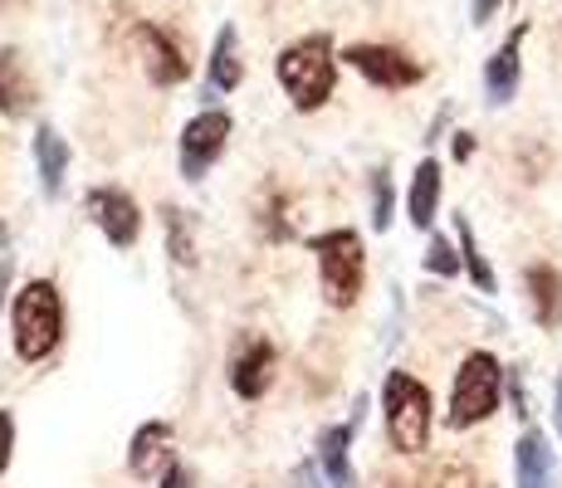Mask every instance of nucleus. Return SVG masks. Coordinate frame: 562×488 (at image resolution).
<instances>
[{"mask_svg": "<svg viewBox=\"0 0 562 488\" xmlns=\"http://www.w3.org/2000/svg\"><path fill=\"white\" fill-rule=\"evenodd\" d=\"M323 464H294V474H289V484L294 488H323V479H328V474H318Z\"/></svg>", "mask_w": 562, "mask_h": 488, "instance_id": "nucleus-28", "label": "nucleus"}, {"mask_svg": "<svg viewBox=\"0 0 562 488\" xmlns=\"http://www.w3.org/2000/svg\"><path fill=\"white\" fill-rule=\"evenodd\" d=\"M499 5H504V0H470V15H474V20H480V25H484V20H490L494 10H499Z\"/></svg>", "mask_w": 562, "mask_h": 488, "instance_id": "nucleus-31", "label": "nucleus"}, {"mask_svg": "<svg viewBox=\"0 0 562 488\" xmlns=\"http://www.w3.org/2000/svg\"><path fill=\"white\" fill-rule=\"evenodd\" d=\"M5 284H10V259H0V303H5Z\"/></svg>", "mask_w": 562, "mask_h": 488, "instance_id": "nucleus-33", "label": "nucleus"}, {"mask_svg": "<svg viewBox=\"0 0 562 488\" xmlns=\"http://www.w3.org/2000/svg\"><path fill=\"white\" fill-rule=\"evenodd\" d=\"M524 288H528V308H533L538 328H558L562 322V274L558 269L553 264H528Z\"/></svg>", "mask_w": 562, "mask_h": 488, "instance_id": "nucleus-16", "label": "nucleus"}, {"mask_svg": "<svg viewBox=\"0 0 562 488\" xmlns=\"http://www.w3.org/2000/svg\"><path fill=\"white\" fill-rule=\"evenodd\" d=\"M352 435H358L352 420L348 425H328L318 435V464L333 488H358V474H352Z\"/></svg>", "mask_w": 562, "mask_h": 488, "instance_id": "nucleus-15", "label": "nucleus"}, {"mask_svg": "<svg viewBox=\"0 0 562 488\" xmlns=\"http://www.w3.org/2000/svg\"><path fill=\"white\" fill-rule=\"evenodd\" d=\"M392 211H396V191L386 171H372V230H392Z\"/></svg>", "mask_w": 562, "mask_h": 488, "instance_id": "nucleus-23", "label": "nucleus"}, {"mask_svg": "<svg viewBox=\"0 0 562 488\" xmlns=\"http://www.w3.org/2000/svg\"><path fill=\"white\" fill-rule=\"evenodd\" d=\"M514 484L518 488H562L558 484V459L543 430H524L514 444Z\"/></svg>", "mask_w": 562, "mask_h": 488, "instance_id": "nucleus-10", "label": "nucleus"}, {"mask_svg": "<svg viewBox=\"0 0 562 488\" xmlns=\"http://www.w3.org/2000/svg\"><path fill=\"white\" fill-rule=\"evenodd\" d=\"M10 450H15V420L10 410H0V474L10 469Z\"/></svg>", "mask_w": 562, "mask_h": 488, "instance_id": "nucleus-26", "label": "nucleus"}, {"mask_svg": "<svg viewBox=\"0 0 562 488\" xmlns=\"http://www.w3.org/2000/svg\"><path fill=\"white\" fill-rule=\"evenodd\" d=\"M456 235H460V259H464V269H470L474 288L494 293V269H490V259L480 254V240H474V230H470V220H464V215H456Z\"/></svg>", "mask_w": 562, "mask_h": 488, "instance_id": "nucleus-20", "label": "nucleus"}, {"mask_svg": "<svg viewBox=\"0 0 562 488\" xmlns=\"http://www.w3.org/2000/svg\"><path fill=\"white\" fill-rule=\"evenodd\" d=\"M274 69H279L284 93L294 98V107L313 113V107H323L333 98V83H338V49H333L328 35H308L279 54Z\"/></svg>", "mask_w": 562, "mask_h": 488, "instance_id": "nucleus-2", "label": "nucleus"}, {"mask_svg": "<svg viewBox=\"0 0 562 488\" xmlns=\"http://www.w3.org/2000/svg\"><path fill=\"white\" fill-rule=\"evenodd\" d=\"M553 420H558V435H562V376H558V390H553Z\"/></svg>", "mask_w": 562, "mask_h": 488, "instance_id": "nucleus-32", "label": "nucleus"}, {"mask_svg": "<svg viewBox=\"0 0 562 488\" xmlns=\"http://www.w3.org/2000/svg\"><path fill=\"white\" fill-rule=\"evenodd\" d=\"M137 45H143L147 79H153L157 89H177V83L187 79V54H181V45L167 35V30H157V25H137Z\"/></svg>", "mask_w": 562, "mask_h": 488, "instance_id": "nucleus-11", "label": "nucleus"}, {"mask_svg": "<svg viewBox=\"0 0 562 488\" xmlns=\"http://www.w3.org/2000/svg\"><path fill=\"white\" fill-rule=\"evenodd\" d=\"M509 400H514V416L528 420V400H524V382H518V372H509Z\"/></svg>", "mask_w": 562, "mask_h": 488, "instance_id": "nucleus-29", "label": "nucleus"}, {"mask_svg": "<svg viewBox=\"0 0 562 488\" xmlns=\"http://www.w3.org/2000/svg\"><path fill=\"white\" fill-rule=\"evenodd\" d=\"M89 215H93V225L108 235V245L113 249H133L137 245V235H143V211H137V201L127 191H117V186H93L89 191Z\"/></svg>", "mask_w": 562, "mask_h": 488, "instance_id": "nucleus-8", "label": "nucleus"}, {"mask_svg": "<svg viewBox=\"0 0 562 488\" xmlns=\"http://www.w3.org/2000/svg\"><path fill=\"white\" fill-rule=\"evenodd\" d=\"M504 366L494 362L490 352H470L460 362V372H456V390H450V430H470V425H480V420H490L494 410H499V400H504Z\"/></svg>", "mask_w": 562, "mask_h": 488, "instance_id": "nucleus-5", "label": "nucleus"}, {"mask_svg": "<svg viewBox=\"0 0 562 488\" xmlns=\"http://www.w3.org/2000/svg\"><path fill=\"white\" fill-rule=\"evenodd\" d=\"M171 440H177V430L167 420H147L133 435V444H127V474L133 479H153L161 464H171Z\"/></svg>", "mask_w": 562, "mask_h": 488, "instance_id": "nucleus-13", "label": "nucleus"}, {"mask_svg": "<svg viewBox=\"0 0 562 488\" xmlns=\"http://www.w3.org/2000/svg\"><path fill=\"white\" fill-rule=\"evenodd\" d=\"M382 410H386V435H392L396 454H420L430 444V420H436L430 410H436V400L411 372H386Z\"/></svg>", "mask_w": 562, "mask_h": 488, "instance_id": "nucleus-3", "label": "nucleus"}, {"mask_svg": "<svg viewBox=\"0 0 562 488\" xmlns=\"http://www.w3.org/2000/svg\"><path fill=\"white\" fill-rule=\"evenodd\" d=\"M161 225H167V254H171V264H196V240H191V230H187V220H181V211L177 205H167L161 211Z\"/></svg>", "mask_w": 562, "mask_h": 488, "instance_id": "nucleus-21", "label": "nucleus"}, {"mask_svg": "<svg viewBox=\"0 0 562 488\" xmlns=\"http://www.w3.org/2000/svg\"><path fill=\"white\" fill-rule=\"evenodd\" d=\"M265 235L269 240H289V235H294V225H289V195H274L269 220H265Z\"/></svg>", "mask_w": 562, "mask_h": 488, "instance_id": "nucleus-25", "label": "nucleus"}, {"mask_svg": "<svg viewBox=\"0 0 562 488\" xmlns=\"http://www.w3.org/2000/svg\"><path fill=\"white\" fill-rule=\"evenodd\" d=\"M464 269V259L456 254V245L446 240V235H430V249H426V274L436 279H456Z\"/></svg>", "mask_w": 562, "mask_h": 488, "instance_id": "nucleus-22", "label": "nucleus"}, {"mask_svg": "<svg viewBox=\"0 0 562 488\" xmlns=\"http://www.w3.org/2000/svg\"><path fill=\"white\" fill-rule=\"evenodd\" d=\"M35 167H40V186H45V195H59L64 177H69V147H64V137L54 133L49 123L35 127Z\"/></svg>", "mask_w": 562, "mask_h": 488, "instance_id": "nucleus-18", "label": "nucleus"}, {"mask_svg": "<svg viewBox=\"0 0 562 488\" xmlns=\"http://www.w3.org/2000/svg\"><path fill=\"white\" fill-rule=\"evenodd\" d=\"M426 488H480V474H474L470 464H460V459H446V464H436V469L426 474Z\"/></svg>", "mask_w": 562, "mask_h": 488, "instance_id": "nucleus-24", "label": "nucleus"}, {"mask_svg": "<svg viewBox=\"0 0 562 488\" xmlns=\"http://www.w3.org/2000/svg\"><path fill=\"white\" fill-rule=\"evenodd\" d=\"M245 79L240 69V35H235V25H225L221 35H215V49H211V73H205V83H211V98L221 93H235Z\"/></svg>", "mask_w": 562, "mask_h": 488, "instance_id": "nucleus-17", "label": "nucleus"}, {"mask_svg": "<svg viewBox=\"0 0 562 488\" xmlns=\"http://www.w3.org/2000/svg\"><path fill=\"white\" fill-rule=\"evenodd\" d=\"M235 123L231 113H221V107H205V113H196L187 127H181V143H177V167L187 181H205V171L221 161L225 143H231Z\"/></svg>", "mask_w": 562, "mask_h": 488, "instance_id": "nucleus-6", "label": "nucleus"}, {"mask_svg": "<svg viewBox=\"0 0 562 488\" xmlns=\"http://www.w3.org/2000/svg\"><path fill=\"white\" fill-rule=\"evenodd\" d=\"M0 5H5V0H0Z\"/></svg>", "mask_w": 562, "mask_h": 488, "instance_id": "nucleus-34", "label": "nucleus"}, {"mask_svg": "<svg viewBox=\"0 0 562 488\" xmlns=\"http://www.w3.org/2000/svg\"><path fill=\"white\" fill-rule=\"evenodd\" d=\"M524 35H528V25H518L514 35L490 54V64H484V98H490V107H504L518 93V49H524Z\"/></svg>", "mask_w": 562, "mask_h": 488, "instance_id": "nucleus-14", "label": "nucleus"}, {"mask_svg": "<svg viewBox=\"0 0 562 488\" xmlns=\"http://www.w3.org/2000/svg\"><path fill=\"white\" fill-rule=\"evenodd\" d=\"M440 211V161H420L416 177H411V195H406V215L416 230H430Z\"/></svg>", "mask_w": 562, "mask_h": 488, "instance_id": "nucleus-19", "label": "nucleus"}, {"mask_svg": "<svg viewBox=\"0 0 562 488\" xmlns=\"http://www.w3.org/2000/svg\"><path fill=\"white\" fill-rule=\"evenodd\" d=\"M161 488H196V474H191L181 459H171L167 474H161Z\"/></svg>", "mask_w": 562, "mask_h": 488, "instance_id": "nucleus-27", "label": "nucleus"}, {"mask_svg": "<svg viewBox=\"0 0 562 488\" xmlns=\"http://www.w3.org/2000/svg\"><path fill=\"white\" fill-rule=\"evenodd\" d=\"M342 64H352L376 89H411V83L426 79V69L396 45H348L342 49Z\"/></svg>", "mask_w": 562, "mask_h": 488, "instance_id": "nucleus-7", "label": "nucleus"}, {"mask_svg": "<svg viewBox=\"0 0 562 488\" xmlns=\"http://www.w3.org/2000/svg\"><path fill=\"white\" fill-rule=\"evenodd\" d=\"M269 382H274V347L265 338H245L231 362V390L240 400H259L269 390Z\"/></svg>", "mask_w": 562, "mask_h": 488, "instance_id": "nucleus-9", "label": "nucleus"}, {"mask_svg": "<svg viewBox=\"0 0 562 488\" xmlns=\"http://www.w3.org/2000/svg\"><path fill=\"white\" fill-rule=\"evenodd\" d=\"M10 338L20 362H45L64 338V298L49 279H30L10 303Z\"/></svg>", "mask_w": 562, "mask_h": 488, "instance_id": "nucleus-1", "label": "nucleus"}, {"mask_svg": "<svg viewBox=\"0 0 562 488\" xmlns=\"http://www.w3.org/2000/svg\"><path fill=\"white\" fill-rule=\"evenodd\" d=\"M450 151H456V161H470V157H474V137H470V133H456Z\"/></svg>", "mask_w": 562, "mask_h": 488, "instance_id": "nucleus-30", "label": "nucleus"}, {"mask_svg": "<svg viewBox=\"0 0 562 488\" xmlns=\"http://www.w3.org/2000/svg\"><path fill=\"white\" fill-rule=\"evenodd\" d=\"M40 103L35 73H30L25 54L20 49H0V113L5 117H30V107Z\"/></svg>", "mask_w": 562, "mask_h": 488, "instance_id": "nucleus-12", "label": "nucleus"}, {"mask_svg": "<svg viewBox=\"0 0 562 488\" xmlns=\"http://www.w3.org/2000/svg\"><path fill=\"white\" fill-rule=\"evenodd\" d=\"M308 249L318 254V284L328 308H352L362 298V279H367V254L362 240L352 230H323L313 235Z\"/></svg>", "mask_w": 562, "mask_h": 488, "instance_id": "nucleus-4", "label": "nucleus"}]
</instances>
